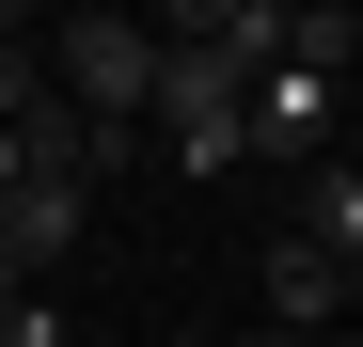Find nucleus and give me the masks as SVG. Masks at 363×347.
I'll list each match as a JSON object with an SVG mask.
<instances>
[{
	"label": "nucleus",
	"instance_id": "obj_1",
	"mask_svg": "<svg viewBox=\"0 0 363 347\" xmlns=\"http://www.w3.org/2000/svg\"><path fill=\"white\" fill-rule=\"evenodd\" d=\"M32 47H48V95L95 110V127H143V110H158V32L143 16H48Z\"/></svg>",
	"mask_w": 363,
	"mask_h": 347
},
{
	"label": "nucleus",
	"instance_id": "obj_2",
	"mask_svg": "<svg viewBox=\"0 0 363 347\" xmlns=\"http://www.w3.org/2000/svg\"><path fill=\"white\" fill-rule=\"evenodd\" d=\"M237 158H269V174H316V158H332V79L269 64L253 95H237Z\"/></svg>",
	"mask_w": 363,
	"mask_h": 347
},
{
	"label": "nucleus",
	"instance_id": "obj_3",
	"mask_svg": "<svg viewBox=\"0 0 363 347\" xmlns=\"http://www.w3.org/2000/svg\"><path fill=\"white\" fill-rule=\"evenodd\" d=\"M79 221H95V190H64V174H16V190H0V268H64L79 253Z\"/></svg>",
	"mask_w": 363,
	"mask_h": 347
},
{
	"label": "nucleus",
	"instance_id": "obj_4",
	"mask_svg": "<svg viewBox=\"0 0 363 347\" xmlns=\"http://www.w3.org/2000/svg\"><path fill=\"white\" fill-rule=\"evenodd\" d=\"M269 300H284V316H269L284 347H300V331H347V268H332L316 237H300V221H284V237H269Z\"/></svg>",
	"mask_w": 363,
	"mask_h": 347
},
{
	"label": "nucleus",
	"instance_id": "obj_5",
	"mask_svg": "<svg viewBox=\"0 0 363 347\" xmlns=\"http://www.w3.org/2000/svg\"><path fill=\"white\" fill-rule=\"evenodd\" d=\"M300 237H316L332 268H363V174H347V158H316V190H300Z\"/></svg>",
	"mask_w": 363,
	"mask_h": 347
},
{
	"label": "nucleus",
	"instance_id": "obj_6",
	"mask_svg": "<svg viewBox=\"0 0 363 347\" xmlns=\"http://www.w3.org/2000/svg\"><path fill=\"white\" fill-rule=\"evenodd\" d=\"M32 110H48V47H32L16 16H0V142H16V127H32Z\"/></svg>",
	"mask_w": 363,
	"mask_h": 347
},
{
	"label": "nucleus",
	"instance_id": "obj_7",
	"mask_svg": "<svg viewBox=\"0 0 363 347\" xmlns=\"http://www.w3.org/2000/svg\"><path fill=\"white\" fill-rule=\"evenodd\" d=\"M0 347H64V300H0Z\"/></svg>",
	"mask_w": 363,
	"mask_h": 347
},
{
	"label": "nucleus",
	"instance_id": "obj_8",
	"mask_svg": "<svg viewBox=\"0 0 363 347\" xmlns=\"http://www.w3.org/2000/svg\"><path fill=\"white\" fill-rule=\"evenodd\" d=\"M347 347H363V331H347Z\"/></svg>",
	"mask_w": 363,
	"mask_h": 347
}]
</instances>
